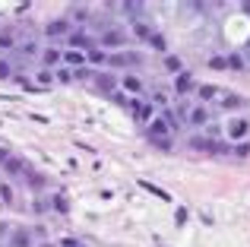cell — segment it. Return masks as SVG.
Listing matches in <instances>:
<instances>
[{
  "instance_id": "obj_9",
  "label": "cell",
  "mask_w": 250,
  "mask_h": 247,
  "mask_svg": "<svg viewBox=\"0 0 250 247\" xmlns=\"http://www.w3.org/2000/svg\"><path fill=\"white\" fill-rule=\"evenodd\" d=\"M3 171L10 174V178H25V174H29V165H25L22 159H13L10 155V159L3 162Z\"/></svg>"
},
{
  "instance_id": "obj_22",
  "label": "cell",
  "mask_w": 250,
  "mask_h": 247,
  "mask_svg": "<svg viewBox=\"0 0 250 247\" xmlns=\"http://www.w3.org/2000/svg\"><path fill=\"white\" fill-rule=\"evenodd\" d=\"M73 19H76V22H85V19H89V16H85V6H80V10H73Z\"/></svg>"
},
{
  "instance_id": "obj_27",
  "label": "cell",
  "mask_w": 250,
  "mask_h": 247,
  "mask_svg": "<svg viewBox=\"0 0 250 247\" xmlns=\"http://www.w3.org/2000/svg\"><path fill=\"white\" fill-rule=\"evenodd\" d=\"M6 231H10V228H6V225H3V222H0V238H3V235H6Z\"/></svg>"
},
{
  "instance_id": "obj_23",
  "label": "cell",
  "mask_w": 250,
  "mask_h": 247,
  "mask_svg": "<svg viewBox=\"0 0 250 247\" xmlns=\"http://www.w3.org/2000/svg\"><path fill=\"white\" fill-rule=\"evenodd\" d=\"M209 63H212V70H225V57H212Z\"/></svg>"
},
{
  "instance_id": "obj_28",
  "label": "cell",
  "mask_w": 250,
  "mask_h": 247,
  "mask_svg": "<svg viewBox=\"0 0 250 247\" xmlns=\"http://www.w3.org/2000/svg\"><path fill=\"white\" fill-rule=\"evenodd\" d=\"M241 10H244V13H250V3H241Z\"/></svg>"
},
{
  "instance_id": "obj_24",
  "label": "cell",
  "mask_w": 250,
  "mask_h": 247,
  "mask_svg": "<svg viewBox=\"0 0 250 247\" xmlns=\"http://www.w3.org/2000/svg\"><path fill=\"white\" fill-rule=\"evenodd\" d=\"M174 219H177V225H184V222H187V209H177Z\"/></svg>"
},
{
  "instance_id": "obj_1",
  "label": "cell",
  "mask_w": 250,
  "mask_h": 247,
  "mask_svg": "<svg viewBox=\"0 0 250 247\" xmlns=\"http://www.w3.org/2000/svg\"><path fill=\"white\" fill-rule=\"evenodd\" d=\"M222 133H225V143H247L250 118L247 114H228L225 124H222Z\"/></svg>"
},
{
  "instance_id": "obj_3",
  "label": "cell",
  "mask_w": 250,
  "mask_h": 247,
  "mask_svg": "<svg viewBox=\"0 0 250 247\" xmlns=\"http://www.w3.org/2000/svg\"><path fill=\"white\" fill-rule=\"evenodd\" d=\"M215 108H219V111H244V108H247V99H241V95L225 92V89H222V95H219V102H215Z\"/></svg>"
},
{
  "instance_id": "obj_7",
  "label": "cell",
  "mask_w": 250,
  "mask_h": 247,
  "mask_svg": "<svg viewBox=\"0 0 250 247\" xmlns=\"http://www.w3.org/2000/svg\"><path fill=\"white\" fill-rule=\"evenodd\" d=\"M219 95H222V89L219 86H209V82H203V86H196V102H200V105H215V102H219Z\"/></svg>"
},
{
  "instance_id": "obj_14",
  "label": "cell",
  "mask_w": 250,
  "mask_h": 247,
  "mask_svg": "<svg viewBox=\"0 0 250 247\" xmlns=\"http://www.w3.org/2000/svg\"><path fill=\"white\" fill-rule=\"evenodd\" d=\"M149 48H155V51H162V54H165L168 51V41H165V35H162V32H152V38H149Z\"/></svg>"
},
{
  "instance_id": "obj_21",
  "label": "cell",
  "mask_w": 250,
  "mask_h": 247,
  "mask_svg": "<svg viewBox=\"0 0 250 247\" xmlns=\"http://www.w3.org/2000/svg\"><path fill=\"white\" fill-rule=\"evenodd\" d=\"M61 247H85V244L80 241V238H63V241H61Z\"/></svg>"
},
{
  "instance_id": "obj_17",
  "label": "cell",
  "mask_w": 250,
  "mask_h": 247,
  "mask_svg": "<svg viewBox=\"0 0 250 247\" xmlns=\"http://www.w3.org/2000/svg\"><path fill=\"white\" fill-rule=\"evenodd\" d=\"M165 67L171 70V73H177V76L184 73V63H181V57H165Z\"/></svg>"
},
{
  "instance_id": "obj_10",
  "label": "cell",
  "mask_w": 250,
  "mask_h": 247,
  "mask_svg": "<svg viewBox=\"0 0 250 247\" xmlns=\"http://www.w3.org/2000/svg\"><path fill=\"white\" fill-rule=\"evenodd\" d=\"M6 247H35V244H32V231H25V228L10 231V241H6Z\"/></svg>"
},
{
  "instance_id": "obj_20",
  "label": "cell",
  "mask_w": 250,
  "mask_h": 247,
  "mask_svg": "<svg viewBox=\"0 0 250 247\" xmlns=\"http://www.w3.org/2000/svg\"><path fill=\"white\" fill-rule=\"evenodd\" d=\"M54 80L57 82H70L73 80V70H54Z\"/></svg>"
},
{
  "instance_id": "obj_19",
  "label": "cell",
  "mask_w": 250,
  "mask_h": 247,
  "mask_svg": "<svg viewBox=\"0 0 250 247\" xmlns=\"http://www.w3.org/2000/svg\"><path fill=\"white\" fill-rule=\"evenodd\" d=\"M10 76H13V63L6 57H0V80H10Z\"/></svg>"
},
{
  "instance_id": "obj_15",
  "label": "cell",
  "mask_w": 250,
  "mask_h": 247,
  "mask_svg": "<svg viewBox=\"0 0 250 247\" xmlns=\"http://www.w3.org/2000/svg\"><path fill=\"white\" fill-rule=\"evenodd\" d=\"M0 203H3V206H13V203H16V197H13V187H10V184H0Z\"/></svg>"
},
{
  "instance_id": "obj_11",
  "label": "cell",
  "mask_w": 250,
  "mask_h": 247,
  "mask_svg": "<svg viewBox=\"0 0 250 247\" xmlns=\"http://www.w3.org/2000/svg\"><path fill=\"white\" fill-rule=\"evenodd\" d=\"M250 63H247V57H244V51H231V54H225V70H247Z\"/></svg>"
},
{
  "instance_id": "obj_26",
  "label": "cell",
  "mask_w": 250,
  "mask_h": 247,
  "mask_svg": "<svg viewBox=\"0 0 250 247\" xmlns=\"http://www.w3.org/2000/svg\"><path fill=\"white\" fill-rule=\"evenodd\" d=\"M35 247H61V244H51V241H42V244H35Z\"/></svg>"
},
{
  "instance_id": "obj_13",
  "label": "cell",
  "mask_w": 250,
  "mask_h": 247,
  "mask_svg": "<svg viewBox=\"0 0 250 247\" xmlns=\"http://www.w3.org/2000/svg\"><path fill=\"white\" fill-rule=\"evenodd\" d=\"M98 89H104V92H114L117 89V76H111V73H98Z\"/></svg>"
},
{
  "instance_id": "obj_5",
  "label": "cell",
  "mask_w": 250,
  "mask_h": 247,
  "mask_svg": "<svg viewBox=\"0 0 250 247\" xmlns=\"http://www.w3.org/2000/svg\"><path fill=\"white\" fill-rule=\"evenodd\" d=\"M70 32H73V29H70V19H54V22L44 25V35H48L51 41H54V38H63V41H67Z\"/></svg>"
},
{
  "instance_id": "obj_16",
  "label": "cell",
  "mask_w": 250,
  "mask_h": 247,
  "mask_svg": "<svg viewBox=\"0 0 250 247\" xmlns=\"http://www.w3.org/2000/svg\"><path fill=\"white\" fill-rule=\"evenodd\" d=\"M10 48H16V41H13V32L3 29L0 32V51H10Z\"/></svg>"
},
{
  "instance_id": "obj_12",
  "label": "cell",
  "mask_w": 250,
  "mask_h": 247,
  "mask_svg": "<svg viewBox=\"0 0 250 247\" xmlns=\"http://www.w3.org/2000/svg\"><path fill=\"white\" fill-rule=\"evenodd\" d=\"M130 29H133V35H136V38H143V41H149V38H152V32H155L152 25L146 22V19H140V22H133Z\"/></svg>"
},
{
  "instance_id": "obj_2",
  "label": "cell",
  "mask_w": 250,
  "mask_h": 247,
  "mask_svg": "<svg viewBox=\"0 0 250 247\" xmlns=\"http://www.w3.org/2000/svg\"><path fill=\"white\" fill-rule=\"evenodd\" d=\"M95 44H102V48H124L127 44V32L117 29V25H102Z\"/></svg>"
},
{
  "instance_id": "obj_8",
  "label": "cell",
  "mask_w": 250,
  "mask_h": 247,
  "mask_svg": "<svg viewBox=\"0 0 250 247\" xmlns=\"http://www.w3.org/2000/svg\"><path fill=\"white\" fill-rule=\"evenodd\" d=\"M190 92H196V86H193V80H190V73L184 70V73L174 80V95H177V102H181L184 95H190Z\"/></svg>"
},
{
  "instance_id": "obj_18",
  "label": "cell",
  "mask_w": 250,
  "mask_h": 247,
  "mask_svg": "<svg viewBox=\"0 0 250 247\" xmlns=\"http://www.w3.org/2000/svg\"><path fill=\"white\" fill-rule=\"evenodd\" d=\"M38 82H42V86H51V82H54V70H38Z\"/></svg>"
},
{
  "instance_id": "obj_25",
  "label": "cell",
  "mask_w": 250,
  "mask_h": 247,
  "mask_svg": "<svg viewBox=\"0 0 250 247\" xmlns=\"http://www.w3.org/2000/svg\"><path fill=\"white\" fill-rule=\"evenodd\" d=\"M6 159H10V152H6V149H0V165H3Z\"/></svg>"
},
{
  "instance_id": "obj_4",
  "label": "cell",
  "mask_w": 250,
  "mask_h": 247,
  "mask_svg": "<svg viewBox=\"0 0 250 247\" xmlns=\"http://www.w3.org/2000/svg\"><path fill=\"white\" fill-rule=\"evenodd\" d=\"M38 61H42V67L44 70H54V67H63V51L61 48H54V44H48V48H42L38 51Z\"/></svg>"
},
{
  "instance_id": "obj_6",
  "label": "cell",
  "mask_w": 250,
  "mask_h": 247,
  "mask_svg": "<svg viewBox=\"0 0 250 247\" xmlns=\"http://www.w3.org/2000/svg\"><path fill=\"white\" fill-rule=\"evenodd\" d=\"M117 86L124 89V92H133V95H146V82L140 80L136 73H124L121 80H117Z\"/></svg>"
}]
</instances>
